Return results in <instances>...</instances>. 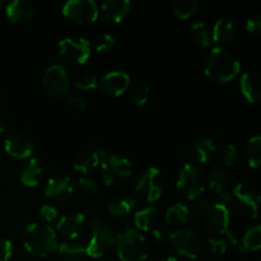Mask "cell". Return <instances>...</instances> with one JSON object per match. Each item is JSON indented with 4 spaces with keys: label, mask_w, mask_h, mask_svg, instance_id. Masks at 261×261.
Instances as JSON below:
<instances>
[{
    "label": "cell",
    "mask_w": 261,
    "mask_h": 261,
    "mask_svg": "<svg viewBox=\"0 0 261 261\" xmlns=\"http://www.w3.org/2000/svg\"><path fill=\"white\" fill-rule=\"evenodd\" d=\"M206 76L216 83H228L241 70L239 60L223 47H214L208 54L204 64Z\"/></svg>",
    "instance_id": "1"
},
{
    "label": "cell",
    "mask_w": 261,
    "mask_h": 261,
    "mask_svg": "<svg viewBox=\"0 0 261 261\" xmlns=\"http://www.w3.org/2000/svg\"><path fill=\"white\" fill-rule=\"evenodd\" d=\"M23 246L31 255L46 257L58 250L56 233L50 226L41 223H31L23 231Z\"/></svg>",
    "instance_id": "2"
},
{
    "label": "cell",
    "mask_w": 261,
    "mask_h": 261,
    "mask_svg": "<svg viewBox=\"0 0 261 261\" xmlns=\"http://www.w3.org/2000/svg\"><path fill=\"white\" fill-rule=\"evenodd\" d=\"M99 161H102V177L110 188H121L132 176V162L121 155L112 154L107 150H97Z\"/></svg>",
    "instance_id": "3"
},
{
    "label": "cell",
    "mask_w": 261,
    "mask_h": 261,
    "mask_svg": "<svg viewBox=\"0 0 261 261\" xmlns=\"http://www.w3.org/2000/svg\"><path fill=\"white\" fill-rule=\"evenodd\" d=\"M116 249L121 261H144L148 257V245L143 234L133 227H126L116 239Z\"/></svg>",
    "instance_id": "4"
},
{
    "label": "cell",
    "mask_w": 261,
    "mask_h": 261,
    "mask_svg": "<svg viewBox=\"0 0 261 261\" xmlns=\"http://www.w3.org/2000/svg\"><path fill=\"white\" fill-rule=\"evenodd\" d=\"M176 188L189 200L203 195L205 193V176L200 166L196 163H185L178 173Z\"/></svg>",
    "instance_id": "5"
},
{
    "label": "cell",
    "mask_w": 261,
    "mask_h": 261,
    "mask_svg": "<svg viewBox=\"0 0 261 261\" xmlns=\"http://www.w3.org/2000/svg\"><path fill=\"white\" fill-rule=\"evenodd\" d=\"M91 228L92 236L86 247V254L93 259H98L111 251L116 245V237L114 231L102 219H94Z\"/></svg>",
    "instance_id": "6"
},
{
    "label": "cell",
    "mask_w": 261,
    "mask_h": 261,
    "mask_svg": "<svg viewBox=\"0 0 261 261\" xmlns=\"http://www.w3.org/2000/svg\"><path fill=\"white\" fill-rule=\"evenodd\" d=\"M203 223L208 231L216 234L227 236V239L233 244H237V240L232 232H229L231 216L229 211L224 203H213L205 209L203 213Z\"/></svg>",
    "instance_id": "7"
},
{
    "label": "cell",
    "mask_w": 261,
    "mask_h": 261,
    "mask_svg": "<svg viewBox=\"0 0 261 261\" xmlns=\"http://www.w3.org/2000/svg\"><path fill=\"white\" fill-rule=\"evenodd\" d=\"M163 188L165 178L162 172L158 168L150 167L140 176L134 188V193L140 200L145 203H154L162 195Z\"/></svg>",
    "instance_id": "8"
},
{
    "label": "cell",
    "mask_w": 261,
    "mask_h": 261,
    "mask_svg": "<svg viewBox=\"0 0 261 261\" xmlns=\"http://www.w3.org/2000/svg\"><path fill=\"white\" fill-rule=\"evenodd\" d=\"M59 56L68 63L84 64L91 58V45L82 37H68L59 42Z\"/></svg>",
    "instance_id": "9"
},
{
    "label": "cell",
    "mask_w": 261,
    "mask_h": 261,
    "mask_svg": "<svg viewBox=\"0 0 261 261\" xmlns=\"http://www.w3.org/2000/svg\"><path fill=\"white\" fill-rule=\"evenodd\" d=\"M63 14L71 22L88 24L98 18V7L93 0H71L63 7Z\"/></svg>",
    "instance_id": "10"
},
{
    "label": "cell",
    "mask_w": 261,
    "mask_h": 261,
    "mask_svg": "<svg viewBox=\"0 0 261 261\" xmlns=\"http://www.w3.org/2000/svg\"><path fill=\"white\" fill-rule=\"evenodd\" d=\"M170 241L172 242L176 251L184 257L195 260L201 250V240L198 233L191 229H181L170 234Z\"/></svg>",
    "instance_id": "11"
},
{
    "label": "cell",
    "mask_w": 261,
    "mask_h": 261,
    "mask_svg": "<svg viewBox=\"0 0 261 261\" xmlns=\"http://www.w3.org/2000/svg\"><path fill=\"white\" fill-rule=\"evenodd\" d=\"M69 86H70L69 75L65 68L60 64H54L45 71L43 87L48 96L55 97V98L65 96L69 91Z\"/></svg>",
    "instance_id": "12"
},
{
    "label": "cell",
    "mask_w": 261,
    "mask_h": 261,
    "mask_svg": "<svg viewBox=\"0 0 261 261\" xmlns=\"http://www.w3.org/2000/svg\"><path fill=\"white\" fill-rule=\"evenodd\" d=\"M205 181H208L209 188L213 191L214 196L218 199L217 203H223V201L231 200V194H229L231 178H229L228 170L224 166L217 165L212 167Z\"/></svg>",
    "instance_id": "13"
},
{
    "label": "cell",
    "mask_w": 261,
    "mask_h": 261,
    "mask_svg": "<svg viewBox=\"0 0 261 261\" xmlns=\"http://www.w3.org/2000/svg\"><path fill=\"white\" fill-rule=\"evenodd\" d=\"M130 76L124 71H111L98 82V88L109 97H120L129 89Z\"/></svg>",
    "instance_id": "14"
},
{
    "label": "cell",
    "mask_w": 261,
    "mask_h": 261,
    "mask_svg": "<svg viewBox=\"0 0 261 261\" xmlns=\"http://www.w3.org/2000/svg\"><path fill=\"white\" fill-rule=\"evenodd\" d=\"M73 180L69 176H56L48 180L45 189V195L54 201H65L74 193Z\"/></svg>",
    "instance_id": "15"
},
{
    "label": "cell",
    "mask_w": 261,
    "mask_h": 261,
    "mask_svg": "<svg viewBox=\"0 0 261 261\" xmlns=\"http://www.w3.org/2000/svg\"><path fill=\"white\" fill-rule=\"evenodd\" d=\"M233 196L241 205L249 209L250 213L252 214V218L256 219L259 214V203L260 196L256 189L254 186L249 185L246 182H240L234 186Z\"/></svg>",
    "instance_id": "16"
},
{
    "label": "cell",
    "mask_w": 261,
    "mask_h": 261,
    "mask_svg": "<svg viewBox=\"0 0 261 261\" xmlns=\"http://www.w3.org/2000/svg\"><path fill=\"white\" fill-rule=\"evenodd\" d=\"M86 217L79 212L69 213L61 217L56 224V231L68 240H74L79 236L84 227Z\"/></svg>",
    "instance_id": "17"
},
{
    "label": "cell",
    "mask_w": 261,
    "mask_h": 261,
    "mask_svg": "<svg viewBox=\"0 0 261 261\" xmlns=\"http://www.w3.org/2000/svg\"><path fill=\"white\" fill-rule=\"evenodd\" d=\"M4 149L10 157L17 158V160H25L33 154L35 147L27 138L22 135H12L5 139Z\"/></svg>",
    "instance_id": "18"
},
{
    "label": "cell",
    "mask_w": 261,
    "mask_h": 261,
    "mask_svg": "<svg viewBox=\"0 0 261 261\" xmlns=\"http://www.w3.org/2000/svg\"><path fill=\"white\" fill-rule=\"evenodd\" d=\"M212 40L221 45L232 43L237 37V24L231 18H222L217 20L212 31Z\"/></svg>",
    "instance_id": "19"
},
{
    "label": "cell",
    "mask_w": 261,
    "mask_h": 261,
    "mask_svg": "<svg viewBox=\"0 0 261 261\" xmlns=\"http://www.w3.org/2000/svg\"><path fill=\"white\" fill-rule=\"evenodd\" d=\"M5 13L10 22L20 24V23H27L32 19L35 15V7L30 2L14 0L7 5Z\"/></svg>",
    "instance_id": "20"
},
{
    "label": "cell",
    "mask_w": 261,
    "mask_h": 261,
    "mask_svg": "<svg viewBox=\"0 0 261 261\" xmlns=\"http://www.w3.org/2000/svg\"><path fill=\"white\" fill-rule=\"evenodd\" d=\"M132 3L129 0H110L102 4V13L107 20L120 23L129 15Z\"/></svg>",
    "instance_id": "21"
},
{
    "label": "cell",
    "mask_w": 261,
    "mask_h": 261,
    "mask_svg": "<svg viewBox=\"0 0 261 261\" xmlns=\"http://www.w3.org/2000/svg\"><path fill=\"white\" fill-rule=\"evenodd\" d=\"M240 89L250 103H257L261 97L259 75L255 73L242 74L241 79H240Z\"/></svg>",
    "instance_id": "22"
},
{
    "label": "cell",
    "mask_w": 261,
    "mask_h": 261,
    "mask_svg": "<svg viewBox=\"0 0 261 261\" xmlns=\"http://www.w3.org/2000/svg\"><path fill=\"white\" fill-rule=\"evenodd\" d=\"M43 175V166L38 158H31L20 170V181L25 186H36Z\"/></svg>",
    "instance_id": "23"
},
{
    "label": "cell",
    "mask_w": 261,
    "mask_h": 261,
    "mask_svg": "<svg viewBox=\"0 0 261 261\" xmlns=\"http://www.w3.org/2000/svg\"><path fill=\"white\" fill-rule=\"evenodd\" d=\"M158 219L157 209L154 206H147L134 214V224L137 231H149L153 229Z\"/></svg>",
    "instance_id": "24"
},
{
    "label": "cell",
    "mask_w": 261,
    "mask_h": 261,
    "mask_svg": "<svg viewBox=\"0 0 261 261\" xmlns=\"http://www.w3.org/2000/svg\"><path fill=\"white\" fill-rule=\"evenodd\" d=\"M216 153V144L209 138H200L195 142L193 147V155L198 163H206L212 160Z\"/></svg>",
    "instance_id": "25"
},
{
    "label": "cell",
    "mask_w": 261,
    "mask_h": 261,
    "mask_svg": "<svg viewBox=\"0 0 261 261\" xmlns=\"http://www.w3.org/2000/svg\"><path fill=\"white\" fill-rule=\"evenodd\" d=\"M261 246V227H251L247 229L246 233L242 237V242L239 247L240 254H246V252L257 251Z\"/></svg>",
    "instance_id": "26"
},
{
    "label": "cell",
    "mask_w": 261,
    "mask_h": 261,
    "mask_svg": "<svg viewBox=\"0 0 261 261\" xmlns=\"http://www.w3.org/2000/svg\"><path fill=\"white\" fill-rule=\"evenodd\" d=\"M99 157L97 152L86 150L82 152L74 161V170L81 173H89L98 167Z\"/></svg>",
    "instance_id": "27"
},
{
    "label": "cell",
    "mask_w": 261,
    "mask_h": 261,
    "mask_svg": "<svg viewBox=\"0 0 261 261\" xmlns=\"http://www.w3.org/2000/svg\"><path fill=\"white\" fill-rule=\"evenodd\" d=\"M190 212L185 204H173L166 212V223L171 227H178L189 221Z\"/></svg>",
    "instance_id": "28"
},
{
    "label": "cell",
    "mask_w": 261,
    "mask_h": 261,
    "mask_svg": "<svg viewBox=\"0 0 261 261\" xmlns=\"http://www.w3.org/2000/svg\"><path fill=\"white\" fill-rule=\"evenodd\" d=\"M59 254L68 261H78L86 255V247L75 240H66L58 246Z\"/></svg>",
    "instance_id": "29"
},
{
    "label": "cell",
    "mask_w": 261,
    "mask_h": 261,
    "mask_svg": "<svg viewBox=\"0 0 261 261\" xmlns=\"http://www.w3.org/2000/svg\"><path fill=\"white\" fill-rule=\"evenodd\" d=\"M110 213L115 217H124L132 213L134 208V199L130 196H115L109 201Z\"/></svg>",
    "instance_id": "30"
},
{
    "label": "cell",
    "mask_w": 261,
    "mask_h": 261,
    "mask_svg": "<svg viewBox=\"0 0 261 261\" xmlns=\"http://www.w3.org/2000/svg\"><path fill=\"white\" fill-rule=\"evenodd\" d=\"M130 99L137 106H143L148 102L150 96V88L145 81H137L129 87Z\"/></svg>",
    "instance_id": "31"
},
{
    "label": "cell",
    "mask_w": 261,
    "mask_h": 261,
    "mask_svg": "<svg viewBox=\"0 0 261 261\" xmlns=\"http://www.w3.org/2000/svg\"><path fill=\"white\" fill-rule=\"evenodd\" d=\"M245 157L250 167L256 168L261 162V138L259 135L251 138L245 149Z\"/></svg>",
    "instance_id": "32"
},
{
    "label": "cell",
    "mask_w": 261,
    "mask_h": 261,
    "mask_svg": "<svg viewBox=\"0 0 261 261\" xmlns=\"http://www.w3.org/2000/svg\"><path fill=\"white\" fill-rule=\"evenodd\" d=\"M190 37L194 43L199 46V47H208L212 42V36L209 33L208 27L204 23L198 22L194 23L190 28Z\"/></svg>",
    "instance_id": "33"
},
{
    "label": "cell",
    "mask_w": 261,
    "mask_h": 261,
    "mask_svg": "<svg viewBox=\"0 0 261 261\" xmlns=\"http://www.w3.org/2000/svg\"><path fill=\"white\" fill-rule=\"evenodd\" d=\"M198 2L195 0H176L172 3V10L180 19L191 18L198 10Z\"/></svg>",
    "instance_id": "34"
},
{
    "label": "cell",
    "mask_w": 261,
    "mask_h": 261,
    "mask_svg": "<svg viewBox=\"0 0 261 261\" xmlns=\"http://www.w3.org/2000/svg\"><path fill=\"white\" fill-rule=\"evenodd\" d=\"M115 45H116V40L114 36L109 35V33L97 36L93 41V46L97 53H109L115 47Z\"/></svg>",
    "instance_id": "35"
},
{
    "label": "cell",
    "mask_w": 261,
    "mask_h": 261,
    "mask_svg": "<svg viewBox=\"0 0 261 261\" xmlns=\"http://www.w3.org/2000/svg\"><path fill=\"white\" fill-rule=\"evenodd\" d=\"M208 251L209 257L212 259H219L223 256L227 251V244L223 239H211L208 241Z\"/></svg>",
    "instance_id": "36"
},
{
    "label": "cell",
    "mask_w": 261,
    "mask_h": 261,
    "mask_svg": "<svg viewBox=\"0 0 261 261\" xmlns=\"http://www.w3.org/2000/svg\"><path fill=\"white\" fill-rule=\"evenodd\" d=\"M74 86L81 91H93V89L98 88V79L92 74H84L75 79Z\"/></svg>",
    "instance_id": "37"
},
{
    "label": "cell",
    "mask_w": 261,
    "mask_h": 261,
    "mask_svg": "<svg viewBox=\"0 0 261 261\" xmlns=\"http://www.w3.org/2000/svg\"><path fill=\"white\" fill-rule=\"evenodd\" d=\"M237 157H239V150L234 144H228L224 147V149L222 150V161L224 163V167H228V166H233L236 163Z\"/></svg>",
    "instance_id": "38"
},
{
    "label": "cell",
    "mask_w": 261,
    "mask_h": 261,
    "mask_svg": "<svg viewBox=\"0 0 261 261\" xmlns=\"http://www.w3.org/2000/svg\"><path fill=\"white\" fill-rule=\"evenodd\" d=\"M79 188L83 191L86 195L88 196H96L98 194L99 189L98 185H97L96 181L91 177H81L79 178Z\"/></svg>",
    "instance_id": "39"
},
{
    "label": "cell",
    "mask_w": 261,
    "mask_h": 261,
    "mask_svg": "<svg viewBox=\"0 0 261 261\" xmlns=\"http://www.w3.org/2000/svg\"><path fill=\"white\" fill-rule=\"evenodd\" d=\"M205 194V193H204ZM200 195L198 198L193 199L191 200V208L189 209V212L194 214V216H203V213L205 212V209L208 208L209 204H208V198L205 195Z\"/></svg>",
    "instance_id": "40"
},
{
    "label": "cell",
    "mask_w": 261,
    "mask_h": 261,
    "mask_svg": "<svg viewBox=\"0 0 261 261\" xmlns=\"http://www.w3.org/2000/svg\"><path fill=\"white\" fill-rule=\"evenodd\" d=\"M59 211L53 205H42L40 208V218L45 223H54L58 219Z\"/></svg>",
    "instance_id": "41"
},
{
    "label": "cell",
    "mask_w": 261,
    "mask_h": 261,
    "mask_svg": "<svg viewBox=\"0 0 261 261\" xmlns=\"http://www.w3.org/2000/svg\"><path fill=\"white\" fill-rule=\"evenodd\" d=\"M246 31L255 38H259L261 36V17L254 15L246 22Z\"/></svg>",
    "instance_id": "42"
},
{
    "label": "cell",
    "mask_w": 261,
    "mask_h": 261,
    "mask_svg": "<svg viewBox=\"0 0 261 261\" xmlns=\"http://www.w3.org/2000/svg\"><path fill=\"white\" fill-rule=\"evenodd\" d=\"M66 106L73 111H83L86 109V101L78 94H69L65 99Z\"/></svg>",
    "instance_id": "43"
},
{
    "label": "cell",
    "mask_w": 261,
    "mask_h": 261,
    "mask_svg": "<svg viewBox=\"0 0 261 261\" xmlns=\"http://www.w3.org/2000/svg\"><path fill=\"white\" fill-rule=\"evenodd\" d=\"M13 255V244L7 239H0V261H9Z\"/></svg>",
    "instance_id": "44"
},
{
    "label": "cell",
    "mask_w": 261,
    "mask_h": 261,
    "mask_svg": "<svg viewBox=\"0 0 261 261\" xmlns=\"http://www.w3.org/2000/svg\"><path fill=\"white\" fill-rule=\"evenodd\" d=\"M153 237L155 239V241L161 242V244H165V242L170 241V234H168V232L166 231L165 228H162V227H155V228L153 229Z\"/></svg>",
    "instance_id": "45"
},
{
    "label": "cell",
    "mask_w": 261,
    "mask_h": 261,
    "mask_svg": "<svg viewBox=\"0 0 261 261\" xmlns=\"http://www.w3.org/2000/svg\"><path fill=\"white\" fill-rule=\"evenodd\" d=\"M5 130H7V124H5V122L0 119V135L4 134Z\"/></svg>",
    "instance_id": "46"
},
{
    "label": "cell",
    "mask_w": 261,
    "mask_h": 261,
    "mask_svg": "<svg viewBox=\"0 0 261 261\" xmlns=\"http://www.w3.org/2000/svg\"><path fill=\"white\" fill-rule=\"evenodd\" d=\"M162 261H180L178 259H176V257H167V259L162 260Z\"/></svg>",
    "instance_id": "47"
},
{
    "label": "cell",
    "mask_w": 261,
    "mask_h": 261,
    "mask_svg": "<svg viewBox=\"0 0 261 261\" xmlns=\"http://www.w3.org/2000/svg\"><path fill=\"white\" fill-rule=\"evenodd\" d=\"M2 8H3V2H2V0H0V9H2Z\"/></svg>",
    "instance_id": "48"
}]
</instances>
